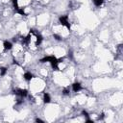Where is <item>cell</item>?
<instances>
[{"label": "cell", "instance_id": "4", "mask_svg": "<svg viewBox=\"0 0 123 123\" xmlns=\"http://www.w3.org/2000/svg\"><path fill=\"white\" fill-rule=\"evenodd\" d=\"M23 79H24L25 81H31V80L33 79L32 73H31V72H25V73L23 74Z\"/></svg>", "mask_w": 123, "mask_h": 123}, {"label": "cell", "instance_id": "3", "mask_svg": "<svg viewBox=\"0 0 123 123\" xmlns=\"http://www.w3.org/2000/svg\"><path fill=\"white\" fill-rule=\"evenodd\" d=\"M42 101L44 102V103H49L50 101H51V96H50V94L49 93H47V92H45V93H43V95H42Z\"/></svg>", "mask_w": 123, "mask_h": 123}, {"label": "cell", "instance_id": "1", "mask_svg": "<svg viewBox=\"0 0 123 123\" xmlns=\"http://www.w3.org/2000/svg\"><path fill=\"white\" fill-rule=\"evenodd\" d=\"M71 88H72V91L74 92H79L80 90H82V86L80 83H74L73 85H71Z\"/></svg>", "mask_w": 123, "mask_h": 123}, {"label": "cell", "instance_id": "5", "mask_svg": "<svg viewBox=\"0 0 123 123\" xmlns=\"http://www.w3.org/2000/svg\"><path fill=\"white\" fill-rule=\"evenodd\" d=\"M92 2H93V4H94L95 6L99 7V6H101V5L103 4L104 0H92Z\"/></svg>", "mask_w": 123, "mask_h": 123}, {"label": "cell", "instance_id": "2", "mask_svg": "<svg viewBox=\"0 0 123 123\" xmlns=\"http://www.w3.org/2000/svg\"><path fill=\"white\" fill-rule=\"evenodd\" d=\"M12 43L11 41L5 40V41L3 42V49H4V50L10 51V50H12Z\"/></svg>", "mask_w": 123, "mask_h": 123}]
</instances>
